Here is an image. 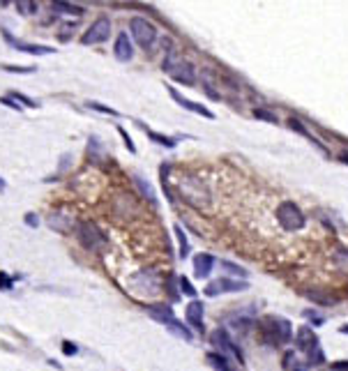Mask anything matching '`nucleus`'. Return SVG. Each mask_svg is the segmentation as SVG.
<instances>
[{"label":"nucleus","mask_w":348,"mask_h":371,"mask_svg":"<svg viewBox=\"0 0 348 371\" xmlns=\"http://www.w3.org/2000/svg\"><path fill=\"white\" fill-rule=\"evenodd\" d=\"M260 334L265 337V341L270 343H286L293 337V328L286 318L281 316H265L260 320Z\"/></svg>","instance_id":"1"},{"label":"nucleus","mask_w":348,"mask_h":371,"mask_svg":"<svg viewBox=\"0 0 348 371\" xmlns=\"http://www.w3.org/2000/svg\"><path fill=\"white\" fill-rule=\"evenodd\" d=\"M164 70L171 74L173 81H178V83L182 85H191L196 81V70L191 62L182 60L180 56H178L176 51L166 53V60H164Z\"/></svg>","instance_id":"2"},{"label":"nucleus","mask_w":348,"mask_h":371,"mask_svg":"<svg viewBox=\"0 0 348 371\" xmlns=\"http://www.w3.org/2000/svg\"><path fill=\"white\" fill-rule=\"evenodd\" d=\"M277 219H279V224H281L284 231H288V233L302 231L304 224H307L304 212H302V210L297 208V203H293V201H284V203H279Z\"/></svg>","instance_id":"3"},{"label":"nucleus","mask_w":348,"mask_h":371,"mask_svg":"<svg viewBox=\"0 0 348 371\" xmlns=\"http://www.w3.org/2000/svg\"><path fill=\"white\" fill-rule=\"evenodd\" d=\"M129 33L134 37V42L141 49H145V51H150L155 47V42H157V28L148 19H143V16H134L129 21Z\"/></svg>","instance_id":"4"},{"label":"nucleus","mask_w":348,"mask_h":371,"mask_svg":"<svg viewBox=\"0 0 348 371\" xmlns=\"http://www.w3.org/2000/svg\"><path fill=\"white\" fill-rule=\"evenodd\" d=\"M76 235H79V242L88 251H99V249H104V247L108 245V237L104 235L102 228L95 226L93 222H83V224H81L79 231H76Z\"/></svg>","instance_id":"5"},{"label":"nucleus","mask_w":348,"mask_h":371,"mask_svg":"<svg viewBox=\"0 0 348 371\" xmlns=\"http://www.w3.org/2000/svg\"><path fill=\"white\" fill-rule=\"evenodd\" d=\"M210 341H212V346L217 348L219 353H222L224 357H228V360H235V362H245V355H242V351L237 348V343L233 341L231 337H228L226 330H214L212 334H210Z\"/></svg>","instance_id":"6"},{"label":"nucleus","mask_w":348,"mask_h":371,"mask_svg":"<svg viewBox=\"0 0 348 371\" xmlns=\"http://www.w3.org/2000/svg\"><path fill=\"white\" fill-rule=\"evenodd\" d=\"M108 37H111V21H108L106 16H99V19L83 33L81 44H85V47H90V44H102V42H106Z\"/></svg>","instance_id":"7"},{"label":"nucleus","mask_w":348,"mask_h":371,"mask_svg":"<svg viewBox=\"0 0 348 371\" xmlns=\"http://www.w3.org/2000/svg\"><path fill=\"white\" fill-rule=\"evenodd\" d=\"M237 291H247V281L242 279H228V277H222V279H214L205 286V295L208 297H214L219 293H237Z\"/></svg>","instance_id":"8"},{"label":"nucleus","mask_w":348,"mask_h":371,"mask_svg":"<svg viewBox=\"0 0 348 371\" xmlns=\"http://www.w3.org/2000/svg\"><path fill=\"white\" fill-rule=\"evenodd\" d=\"M113 53L120 62H129L134 58V47H132V39L127 33H120L116 37V44H113Z\"/></svg>","instance_id":"9"},{"label":"nucleus","mask_w":348,"mask_h":371,"mask_svg":"<svg viewBox=\"0 0 348 371\" xmlns=\"http://www.w3.org/2000/svg\"><path fill=\"white\" fill-rule=\"evenodd\" d=\"M7 37V42L12 44V47L16 49V51H26V53H33V56H49V53H53L51 47H42V44H26V42H19V39H14L10 33H3Z\"/></svg>","instance_id":"10"},{"label":"nucleus","mask_w":348,"mask_h":371,"mask_svg":"<svg viewBox=\"0 0 348 371\" xmlns=\"http://www.w3.org/2000/svg\"><path fill=\"white\" fill-rule=\"evenodd\" d=\"M212 268H214V256L212 254H196L194 256V274L199 279L210 277Z\"/></svg>","instance_id":"11"},{"label":"nucleus","mask_w":348,"mask_h":371,"mask_svg":"<svg viewBox=\"0 0 348 371\" xmlns=\"http://www.w3.org/2000/svg\"><path fill=\"white\" fill-rule=\"evenodd\" d=\"M168 95H171V97L176 99V102L180 104L182 108H189V111L199 113V116H205V118H210V120H212V118H214V113H212V111H208V108H205V106H201V104H196V102H189V99H185L180 93H178L176 88H168Z\"/></svg>","instance_id":"12"},{"label":"nucleus","mask_w":348,"mask_h":371,"mask_svg":"<svg viewBox=\"0 0 348 371\" xmlns=\"http://www.w3.org/2000/svg\"><path fill=\"white\" fill-rule=\"evenodd\" d=\"M47 224L53 228V231H70L74 226V219L70 214H65L62 210H53L51 214L47 217Z\"/></svg>","instance_id":"13"},{"label":"nucleus","mask_w":348,"mask_h":371,"mask_svg":"<svg viewBox=\"0 0 348 371\" xmlns=\"http://www.w3.org/2000/svg\"><path fill=\"white\" fill-rule=\"evenodd\" d=\"M185 316H187V323H189L191 328L203 330V302H199V300L189 302V304H187Z\"/></svg>","instance_id":"14"},{"label":"nucleus","mask_w":348,"mask_h":371,"mask_svg":"<svg viewBox=\"0 0 348 371\" xmlns=\"http://www.w3.org/2000/svg\"><path fill=\"white\" fill-rule=\"evenodd\" d=\"M297 351H302V353H309V351H314L316 346H318V339H316V334L311 332V328H300L297 330Z\"/></svg>","instance_id":"15"},{"label":"nucleus","mask_w":348,"mask_h":371,"mask_svg":"<svg viewBox=\"0 0 348 371\" xmlns=\"http://www.w3.org/2000/svg\"><path fill=\"white\" fill-rule=\"evenodd\" d=\"M148 314L153 316L157 323H162V325H166L171 318H176V316H173V309L168 304H153V307H148Z\"/></svg>","instance_id":"16"},{"label":"nucleus","mask_w":348,"mask_h":371,"mask_svg":"<svg viewBox=\"0 0 348 371\" xmlns=\"http://www.w3.org/2000/svg\"><path fill=\"white\" fill-rule=\"evenodd\" d=\"M166 328H168V332H173L176 337H180V339H185V341H191V332H189V328H185V325L180 323V320H176V318H171L166 323Z\"/></svg>","instance_id":"17"},{"label":"nucleus","mask_w":348,"mask_h":371,"mask_svg":"<svg viewBox=\"0 0 348 371\" xmlns=\"http://www.w3.org/2000/svg\"><path fill=\"white\" fill-rule=\"evenodd\" d=\"M208 362L217 371H233V366H231V362H228V357H224L222 353H208Z\"/></svg>","instance_id":"18"},{"label":"nucleus","mask_w":348,"mask_h":371,"mask_svg":"<svg viewBox=\"0 0 348 371\" xmlns=\"http://www.w3.org/2000/svg\"><path fill=\"white\" fill-rule=\"evenodd\" d=\"M53 10H56V12H65V14H74V16L83 14V10H81V7L70 5V3H65V0H53Z\"/></svg>","instance_id":"19"},{"label":"nucleus","mask_w":348,"mask_h":371,"mask_svg":"<svg viewBox=\"0 0 348 371\" xmlns=\"http://www.w3.org/2000/svg\"><path fill=\"white\" fill-rule=\"evenodd\" d=\"M16 10L24 16H33L37 12V0H16Z\"/></svg>","instance_id":"20"},{"label":"nucleus","mask_w":348,"mask_h":371,"mask_svg":"<svg viewBox=\"0 0 348 371\" xmlns=\"http://www.w3.org/2000/svg\"><path fill=\"white\" fill-rule=\"evenodd\" d=\"M176 237H178V242H180V256L187 258V254H189V242H187V235L180 226H176Z\"/></svg>","instance_id":"21"},{"label":"nucleus","mask_w":348,"mask_h":371,"mask_svg":"<svg viewBox=\"0 0 348 371\" xmlns=\"http://www.w3.org/2000/svg\"><path fill=\"white\" fill-rule=\"evenodd\" d=\"M307 297H309V300H314V302H318V304H325V307H330V304H334V300L330 295H323V293H318V291H309L307 293Z\"/></svg>","instance_id":"22"},{"label":"nucleus","mask_w":348,"mask_h":371,"mask_svg":"<svg viewBox=\"0 0 348 371\" xmlns=\"http://www.w3.org/2000/svg\"><path fill=\"white\" fill-rule=\"evenodd\" d=\"M222 268L226 270V272H231V274H235V277H247V272L240 268V265H235V263H231V260H224L222 263Z\"/></svg>","instance_id":"23"},{"label":"nucleus","mask_w":348,"mask_h":371,"mask_svg":"<svg viewBox=\"0 0 348 371\" xmlns=\"http://www.w3.org/2000/svg\"><path fill=\"white\" fill-rule=\"evenodd\" d=\"M145 132H148V136H150V139H153V141H157V143H162L164 148H173V145H176V141H171V139H164V136H162V134H157V132H153V129H145Z\"/></svg>","instance_id":"24"},{"label":"nucleus","mask_w":348,"mask_h":371,"mask_svg":"<svg viewBox=\"0 0 348 371\" xmlns=\"http://www.w3.org/2000/svg\"><path fill=\"white\" fill-rule=\"evenodd\" d=\"M180 291L185 293V295H189V297H194L196 295V288L191 286V281L187 277H180Z\"/></svg>","instance_id":"25"},{"label":"nucleus","mask_w":348,"mask_h":371,"mask_svg":"<svg viewBox=\"0 0 348 371\" xmlns=\"http://www.w3.org/2000/svg\"><path fill=\"white\" fill-rule=\"evenodd\" d=\"M85 106H88V108H95V111H102V113H106V116H118V111H113V108L104 106V104H97V102H88Z\"/></svg>","instance_id":"26"},{"label":"nucleus","mask_w":348,"mask_h":371,"mask_svg":"<svg viewBox=\"0 0 348 371\" xmlns=\"http://www.w3.org/2000/svg\"><path fill=\"white\" fill-rule=\"evenodd\" d=\"M118 132H120V136H122V141H125V148L129 150V152H136V145H134V141L129 139V134H127L122 127H118Z\"/></svg>","instance_id":"27"},{"label":"nucleus","mask_w":348,"mask_h":371,"mask_svg":"<svg viewBox=\"0 0 348 371\" xmlns=\"http://www.w3.org/2000/svg\"><path fill=\"white\" fill-rule=\"evenodd\" d=\"M12 99H19V104H26V106H30V108H35L37 106V102H33V99H28L26 95H21V93H12L10 95Z\"/></svg>","instance_id":"28"},{"label":"nucleus","mask_w":348,"mask_h":371,"mask_svg":"<svg viewBox=\"0 0 348 371\" xmlns=\"http://www.w3.org/2000/svg\"><path fill=\"white\" fill-rule=\"evenodd\" d=\"M254 116L258 118V120H268V122H277V118L272 116V113L270 111H263V108H256L254 111Z\"/></svg>","instance_id":"29"},{"label":"nucleus","mask_w":348,"mask_h":371,"mask_svg":"<svg viewBox=\"0 0 348 371\" xmlns=\"http://www.w3.org/2000/svg\"><path fill=\"white\" fill-rule=\"evenodd\" d=\"M12 286H14V279L7 277L5 272H0V288H5V291H12Z\"/></svg>","instance_id":"30"},{"label":"nucleus","mask_w":348,"mask_h":371,"mask_svg":"<svg viewBox=\"0 0 348 371\" xmlns=\"http://www.w3.org/2000/svg\"><path fill=\"white\" fill-rule=\"evenodd\" d=\"M62 353H65V355H76V353H79V346L72 343V341H62Z\"/></svg>","instance_id":"31"},{"label":"nucleus","mask_w":348,"mask_h":371,"mask_svg":"<svg viewBox=\"0 0 348 371\" xmlns=\"http://www.w3.org/2000/svg\"><path fill=\"white\" fill-rule=\"evenodd\" d=\"M304 316H307V318H311V323H314V325H323V323H325L323 316L314 314V311H304Z\"/></svg>","instance_id":"32"},{"label":"nucleus","mask_w":348,"mask_h":371,"mask_svg":"<svg viewBox=\"0 0 348 371\" xmlns=\"http://www.w3.org/2000/svg\"><path fill=\"white\" fill-rule=\"evenodd\" d=\"M288 125H291V127H293V129H295V132H300V134H304L307 139H314V136H311L309 132H307L304 127H302V125H300V122H297V120H291V122H288Z\"/></svg>","instance_id":"33"},{"label":"nucleus","mask_w":348,"mask_h":371,"mask_svg":"<svg viewBox=\"0 0 348 371\" xmlns=\"http://www.w3.org/2000/svg\"><path fill=\"white\" fill-rule=\"evenodd\" d=\"M26 224H28L30 228H37V226H39V219H37V214L28 212V214H26Z\"/></svg>","instance_id":"34"},{"label":"nucleus","mask_w":348,"mask_h":371,"mask_svg":"<svg viewBox=\"0 0 348 371\" xmlns=\"http://www.w3.org/2000/svg\"><path fill=\"white\" fill-rule=\"evenodd\" d=\"M0 104H7V106H12V108H16V111H21V104L14 102L12 97H0Z\"/></svg>","instance_id":"35"},{"label":"nucleus","mask_w":348,"mask_h":371,"mask_svg":"<svg viewBox=\"0 0 348 371\" xmlns=\"http://www.w3.org/2000/svg\"><path fill=\"white\" fill-rule=\"evenodd\" d=\"M293 357H295V353H286L284 355V366H293Z\"/></svg>","instance_id":"36"},{"label":"nucleus","mask_w":348,"mask_h":371,"mask_svg":"<svg viewBox=\"0 0 348 371\" xmlns=\"http://www.w3.org/2000/svg\"><path fill=\"white\" fill-rule=\"evenodd\" d=\"M334 371H348V362H337V364H332Z\"/></svg>","instance_id":"37"},{"label":"nucleus","mask_w":348,"mask_h":371,"mask_svg":"<svg viewBox=\"0 0 348 371\" xmlns=\"http://www.w3.org/2000/svg\"><path fill=\"white\" fill-rule=\"evenodd\" d=\"M10 72H33V67H5Z\"/></svg>","instance_id":"38"},{"label":"nucleus","mask_w":348,"mask_h":371,"mask_svg":"<svg viewBox=\"0 0 348 371\" xmlns=\"http://www.w3.org/2000/svg\"><path fill=\"white\" fill-rule=\"evenodd\" d=\"M339 159H341L343 164H348V152H341V155H339Z\"/></svg>","instance_id":"39"},{"label":"nucleus","mask_w":348,"mask_h":371,"mask_svg":"<svg viewBox=\"0 0 348 371\" xmlns=\"http://www.w3.org/2000/svg\"><path fill=\"white\" fill-rule=\"evenodd\" d=\"M10 3H12V0H0V5H3V7H5V5H10Z\"/></svg>","instance_id":"40"},{"label":"nucleus","mask_w":348,"mask_h":371,"mask_svg":"<svg viewBox=\"0 0 348 371\" xmlns=\"http://www.w3.org/2000/svg\"><path fill=\"white\" fill-rule=\"evenodd\" d=\"M295 371H304V369H302V366H300V369H295Z\"/></svg>","instance_id":"41"}]
</instances>
